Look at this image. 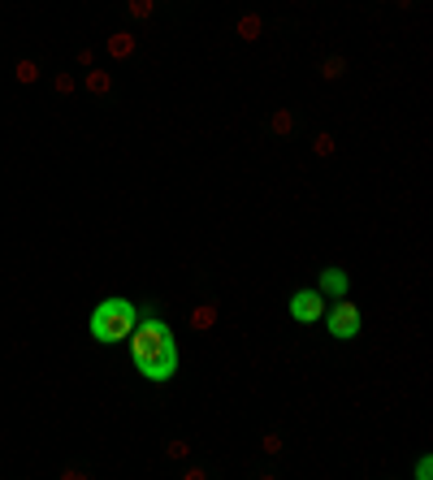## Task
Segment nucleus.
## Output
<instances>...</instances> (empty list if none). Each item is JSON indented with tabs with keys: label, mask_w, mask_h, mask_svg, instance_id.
<instances>
[{
	"label": "nucleus",
	"mask_w": 433,
	"mask_h": 480,
	"mask_svg": "<svg viewBox=\"0 0 433 480\" xmlns=\"http://www.w3.org/2000/svg\"><path fill=\"white\" fill-rule=\"evenodd\" d=\"M126 9H131V18H139V22H148L152 13H156V0H126Z\"/></svg>",
	"instance_id": "obj_12"
},
{
	"label": "nucleus",
	"mask_w": 433,
	"mask_h": 480,
	"mask_svg": "<svg viewBox=\"0 0 433 480\" xmlns=\"http://www.w3.org/2000/svg\"><path fill=\"white\" fill-rule=\"evenodd\" d=\"M416 476L429 480V476H433V459H421V463H416Z\"/></svg>",
	"instance_id": "obj_18"
},
{
	"label": "nucleus",
	"mask_w": 433,
	"mask_h": 480,
	"mask_svg": "<svg viewBox=\"0 0 433 480\" xmlns=\"http://www.w3.org/2000/svg\"><path fill=\"white\" fill-rule=\"evenodd\" d=\"M347 286H351V281H347L343 268H325V273H320V281H316V290L334 303V299H347Z\"/></svg>",
	"instance_id": "obj_5"
},
{
	"label": "nucleus",
	"mask_w": 433,
	"mask_h": 480,
	"mask_svg": "<svg viewBox=\"0 0 433 480\" xmlns=\"http://www.w3.org/2000/svg\"><path fill=\"white\" fill-rule=\"evenodd\" d=\"M325 329L334 333V338H356L360 333V308L351 299H334V303H325Z\"/></svg>",
	"instance_id": "obj_3"
},
{
	"label": "nucleus",
	"mask_w": 433,
	"mask_h": 480,
	"mask_svg": "<svg viewBox=\"0 0 433 480\" xmlns=\"http://www.w3.org/2000/svg\"><path fill=\"white\" fill-rule=\"evenodd\" d=\"M126 342H131L135 368L148 381H156V386H165V381L178 372V342H173V329L156 312H139V320H135V329H131Z\"/></svg>",
	"instance_id": "obj_1"
},
{
	"label": "nucleus",
	"mask_w": 433,
	"mask_h": 480,
	"mask_svg": "<svg viewBox=\"0 0 433 480\" xmlns=\"http://www.w3.org/2000/svg\"><path fill=\"white\" fill-rule=\"evenodd\" d=\"M312 152L316 156H334V152H338V143H334V134H316L312 139Z\"/></svg>",
	"instance_id": "obj_14"
},
{
	"label": "nucleus",
	"mask_w": 433,
	"mask_h": 480,
	"mask_svg": "<svg viewBox=\"0 0 433 480\" xmlns=\"http://www.w3.org/2000/svg\"><path fill=\"white\" fill-rule=\"evenodd\" d=\"M260 446H264V454H282V437H278V433H264Z\"/></svg>",
	"instance_id": "obj_17"
},
{
	"label": "nucleus",
	"mask_w": 433,
	"mask_h": 480,
	"mask_svg": "<svg viewBox=\"0 0 433 480\" xmlns=\"http://www.w3.org/2000/svg\"><path fill=\"white\" fill-rule=\"evenodd\" d=\"M13 78L26 87V83H39V66L35 61H18V70H13Z\"/></svg>",
	"instance_id": "obj_13"
},
{
	"label": "nucleus",
	"mask_w": 433,
	"mask_h": 480,
	"mask_svg": "<svg viewBox=\"0 0 433 480\" xmlns=\"http://www.w3.org/2000/svg\"><path fill=\"white\" fill-rule=\"evenodd\" d=\"M52 87H57L61 95H74V91H78V83H74V74H57V78H52Z\"/></svg>",
	"instance_id": "obj_16"
},
{
	"label": "nucleus",
	"mask_w": 433,
	"mask_h": 480,
	"mask_svg": "<svg viewBox=\"0 0 433 480\" xmlns=\"http://www.w3.org/2000/svg\"><path fill=\"white\" fill-rule=\"evenodd\" d=\"M234 35L243 39V43H256L264 35V18L260 13H243V18H238V26H234Z\"/></svg>",
	"instance_id": "obj_7"
},
{
	"label": "nucleus",
	"mask_w": 433,
	"mask_h": 480,
	"mask_svg": "<svg viewBox=\"0 0 433 480\" xmlns=\"http://www.w3.org/2000/svg\"><path fill=\"white\" fill-rule=\"evenodd\" d=\"M135 320H139V308H135L131 299H104V303H95V312H91V320H87V329H91V338H95V342L117 346V342L131 338Z\"/></svg>",
	"instance_id": "obj_2"
},
{
	"label": "nucleus",
	"mask_w": 433,
	"mask_h": 480,
	"mask_svg": "<svg viewBox=\"0 0 433 480\" xmlns=\"http://www.w3.org/2000/svg\"><path fill=\"white\" fill-rule=\"evenodd\" d=\"M165 454H169V459H186V454H191V446H186L182 437H173V441H165Z\"/></svg>",
	"instance_id": "obj_15"
},
{
	"label": "nucleus",
	"mask_w": 433,
	"mask_h": 480,
	"mask_svg": "<svg viewBox=\"0 0 433 480\" xmlns=\"http://www.w3.org/2000/svg\"><path fill=\"white\" fill-rule=\"evenodd\" d=\"M343 74H347V57H325L320 61V78H325V83H338Z\"/></svg>",
	"instance_id": "obj_11"
},
{
	"label": "nucleus",
	"mask_w": 433,
	"mask_h": 480,
	"mask_svg": "<svg viewBox=\"0 0 433 480\" xmlns=\"http://www.w3.org/2000/svg\"><path fill=\"white\" fill-rule=\"evenodd\" d=\"M269 130H273L278 139H286V134L295 130V113H291V108H273V117H269Z\"/></svg>",
	"instance_id": "obj_10"
},
{
	"label": "nucleus",
	"mask_w": 433,
	"mask_h": 480,
	"mask_svg": "<svg viewBox=\"0 0 433 480\" xmlns=\"http://www.w3.org/2000/svg\"><path fill=\"white\" fill-rule=\"evenodd\" d=\"M104 48H108V57H113V61H131V57L139 52V39L131 35V30H113Z\"/></svg>",
	"instance_id": "obj_6"
},
{
	"label": "nucleus",
	"mask_w": 433,
	"mask_h": 480,
	"mask_svg": "<svg viewBox=\"0 0 433 480\" xmlns=\"http://www.w3.org/2000/svg\"><path fill=\"white\" fill-rule=\"evenodd\" d=\"M217 303H200V308L195 312H191V329H195V333H208V329H213L217 325Z\"/></svg>",
	"instance_id": "obj_8"
},
{
	"label": "nucleus",
	"mask_w": 433,
	"mask_h": 480,
	"mask_svg": "<svg viewBox=\"0 0 433 480\" xmlns=\"http://www.w3.org/2000/svg\"><path fill=\"white\" fill-rule=\"evenodd\" d=\"M325 294H320V290H295L291 294V316L299 320V325H316V320L320 316H325Z\"/></svg>",
	"instance_id": "obj_4"
},
{
	"label": "nucleus",
	"mask_w": 433,
	"mask_h": 480,
	"mask_svg": "<svg viewBox=\"0 0 433 480\" xmlns=\"http://www.w3.org/2000/svg\"><path fill=\"white\" fill-rule=\"evenodd\" d=\"M394 5H398V9H412V0H394Z\"/></svg>",
	"instance_id": "obj_19"
},
{
	"label": "nucleus",
	"mask_w": 433,
	"mask_h": 480,
	"mask_svg": "<svg viewBox=\"0 0 433 480\" xmlns=\"http://www.w3.org/2000/svg\"><path fill=\"white\" fill-rule=\"evenodd\" d=\"M83 87H87L91 95H108V91H113V74H108V70H87Z\"/></svg>",
	"instance_id": "obj_9"
}]
</instances>
